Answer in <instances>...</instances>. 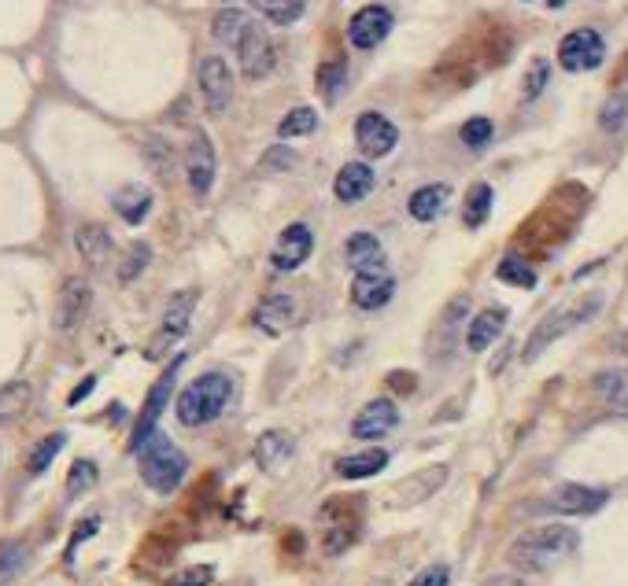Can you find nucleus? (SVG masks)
I'll use <instances>...</instances> for the list:
<instances>
[{
    "label": "nucleus",
    "instance_id": "obj_1",
    "mask_svg": "<svg viewBox=\"0 0 628 586\" xmlns=\"http://www.w3.org/2000/svg\"><path fill=\"white\" fill-rule=\"evenodd\" d=\"M581 546V535L566 524H544L533 527V531L518 535L514 546H510V564L521 572H547L550 564L566 561L569 553H577Z\"/></svg>",
    "mask_w": 628,
    "mask_h": 586
},
{
    "label": "nucleus",
    "instance_id": "obj_2",
    "mask_svg": "<svg viewBox=\"0 0 628 586\" xmlns=\"http://www.w3.org/2000/svg\"><path fill=\"white\" fill-rule=\"evenodd\" d=\"M229 398H234V380L226 373H204L192 380L189 387H181L174 409H178V421L186 428H204L226 414Z\"/></svg>",
    "mask_w": 628,
    "mask_h": 586
},
{
    "label": "nucleus",
    "instance_id": "obj_3",
    "mask_svg": "<svg viewBox=\"0 0 628 586\" xmlns=\"http://www.w3.org/2000/svg\"><path fill=\"white\" fill-rule=\"evenodd\" d=\"M141 480L144 487H152L156 494H174L181 487L189 473V457L170 443L167 435H152L149 443L141 446Z\"/></svg>",
    "mask_w": 628,
    "mask_h": 586
},
{
    "label": "nucleus",
    "instance_id": "obj_4",
    "mask_svg": "<svg viewBox=\"0 0 628 586\" xmlns=\"http://www.w3.org/2000/svg\"><path fill=\"white\" fill-rule=\"evenodd\" d=\"M599 307H603V299L588 296L584 302H577V307H558V310H550V314L540 321L533 332H529V344H525V350H521V358L536 361L550 344H555V339H562L569 328H577L581 321H588Z\"/></svg>",
    "mask_w": 628,
    "mask_h": 586
},
{
    "label": "nucleus",
    "instance_id": "obj_5",
    "mask_svg": "<svg viewBox=\"0 0 628 586\" xmlns=\"http://www.w3.org/2000/svg\"><path fill=\"white\" fill-rule=\"evenodd\" d=\"M197 299H200L197 288H181V291H174V296L167 299L156 336H152L149 350H144V355H149L152 361H159V358L167 355V350L189 332V321H192V310H197Z\"/></svg>",
    "mask_w": 628,
    "mask_h": 586
},
{
    "label": "nucleus",
    "instance_id": "obj_6",
    "mask_svg": "<svg viewBox=\"0 0 628 586\" xmlns=\"http://www.w3.org/2000/svg\"><path fill=\"white\" fill-rule=\"evenodd\" d=\"M603 60H606V41L592 26H581V31L566 34L562 41H558V63H562V71L569 74L595 71Z\"/></svg>",
    "mask_w": 628,
    "mask_h": 586
},
{
    "label": "nucleus",
    "instance_id": "obj_7",
    "mask_svg": "<svg viewBox=\"0 0 628 586\" xmlns=\"http://www.w3.org/2000/svg\"><path fill=\"white\" fill-rule=\"evenodd\" d=\"M181 361L186 358H174L167 369H163V376L152 384L149 391V398H144V409H141V417H138V428H133V435H130V451L138 454L144 443H149L152 435H156V424H159V414H163V406H167V398H170V391H174V380H178V369H181Z\"/></svg>",
    "mask_w": 628,
    "mask_h": 586
},
{
    "label": "nucleus",
    "instance_id": "obj_8",
    "mask_svg": "<svg viewBox=\"0 0 628 586\" xmlns=\"http://www.w3.org/2000/svg\"><path fill=\"white\" fill-rule=\"evenodd\" d=\"M237 60H240V71H245V77H251V82H259V77H266L274 71L277 48L259 23L245 26V34H240V41H237Z\"/></svg>",
    "mask_w": 628,
    "mask_h": 586
},
{
    "label": "nucleus",
    "instance_id": "obj_9",
    "mask_svg": "<svg viewBox=\"0 0 628 586\" xmlns=\"http://www.w3.org/2000/svg\"><path fill=\"white\" fill-rule=\"evenodd\" d=\"M93 307V288L85 277H67L60 296H56V314H52V325L56 332H74L85 321Z\"/></svg>",
    "mask_w": 628,
    "mask_h": 586
},
{
    "label": "nucleus",
    "instance_id": "obj_10",
    "mask_svg": "<svg viewBox=\"0 0 628 586\" xmlns=\"http://www.w3.org/2000/svg\"><path fill=\"white\" fill-rule=\"evenodd\" d=\"M200 96H204L208 111L222 115L234 100V71L222 56H204L200 60Z\"/></svg>",
    "mask_w": 628,
    "mask_h": 586
},
{
    "label": "nucleus",
    "instance_id": "obj_11",
    "mask_svg": "<svg viewBox=\"0 0 628 586\" xmlns=\"http://www.w3.org/2000/svg\"><path fill=\"white\" fill-rule=\"evenodd\" d=\"M355 144H359L366 159H384V155L400 144V130H395L381 111H366L359 115V122H355Z\"/></svg>",
    "mask_w": 628,
    "mask_h": 586
},
{
    "label": "nucleus",
    "instance_id": "obj_12",
    "mask_svg": "<svg viewBox=\"0 0 628 586\" xmlns=\"http://www.w3.org/2000/svg\"><path fill=\"white\" fill-rule=\"evenodd\" d=\"M448 483V465H429V468H422V473H414L407 476V480H400L392 487V494H389V502L395 505V510H411V505H422L425 498H433L440 491V487Z\"/></svg>",
    "mask_w": 628,
    "mask_h": 586
},
{
    "label": "nucleus",
    "instance_id": "obj_13",
    "mask_svg": "<svg viewBox=\"0 0 628 586\" xmlns=\"http://www.w3.org/2000/svg\"><path fill=\"white\" fill-rule=\"evenodd\" d=\"M392 34V12L384 4H366L347 23V41L355 48H377Z\"/></svg>",
    "mask_w": 628,
    "mask_h": 586
},
{
    "label": "nucleus",
    "instance_id": "obj_14",
    "mask_svg": "<svg viewBox=\"0 0 628 586\" xmlns=\"http://www.w3.org/2000/svg\"><path fill=\"white\" fill-rule=\"evenodd\" d=\"M186 178L197 195H208L211 184H215V144H211V136L204 130L192 133L186 148Z\"/></svg>",
    "mask_w": 628,
    "mask_h": 586
},
{
    "label": "nucleus",
    "instance_id": "obj_15",
    "mask_svg": "<svg viewBox=\"0 0 628 586\" xmlns=\"http://www.w3.org/2000/svg\"><path fill=\"white\" fill-rule=\"evenodd\" d=\"M606 494L603 487H584V483H562L555 487L547 498V505L555 513H566V516H592L606 505Z\"/></svg>",
    "mask_w": 628,
    "mask_h": 586
},
{
    "label": "nucleus",
    "instance_id": "obj_16",
    "mask_svg": "<svg viewBox=\"0 0 628 586\" xmlns=\"http://www.w3.org/2000/svg\"><path fill=\"white\" fill-rule=\"evenodd\" d=\"M296 321H299L296 299L285 296V291H274V296H266L256 307V314H251V325L263 332V336H285V332L293 328Z\"/></svg>",
    "mask_w": 628,
    "mask_h": 586
},
{
    "label": "nucleus",
    "instance_id": "obj_17",
    "mask_svg": "<svg viewBox=\"0 0 628 586\" xmlns=\"http://www.w3.org/2000/svg\"><path fill=\"white\" fill-rule=\"evenodd\" d=\"M395 424H400V409H395L392 398H374V403H366L359 414H355L352 435L374 443V439H384L389 432H395Z\"/></svg>",
    "mask_w": 628,
    "mask_h": 586
},
{
    "label": "nucleus",
    "instance_id": "obj_18",
    "mask_svg": "<svg viewBox=\"0 0 628 586\" xmlns=\"http://www.w3.org/2000/svg\"><path fill=\"white\" fill-rule=\"evenodd\" d=\"M315 251V232L304 226V222H296V226H288L282 237H277V248L274 255H270V262H274L277 270H299L307 259H311Z\"/></svg>",
    "mask_w": 628,
    "mask_h": 586
},
{
    "label": "nucleus",
    "instance_id": "obj_19",
    "mask_svg": "<svg viewBox=\"0 0 628 586\" xmlns=\"http://www.w3.org/2000/svg\"><path fill=\"white\" fill-rule=\"evenodd\" d=\"M395 296V280L392 273H355L352 280V302L359 310H381L384 302Z\"/></svg>",
    "mask_w": 628,
    "mask_h": 586
},
{
    "label": "nucleus",
    "instance_id": "obj_20",
    "mask_svg": "<svg viewBox=\"0 0 628 586\" xmlns=\"http://www.w3.org/2000/svg\"><path fill=\"white\" fill-rule=\"evenodd\" d=\"M74 248H79V255L90 270H104L111 259V251H115V240L104 226L85 222V226H79V232H74Z\"/></svg>",
    "mask_w": 628,
    "mask_h": 586
},
{
    "label": "nucleus",
    "instance_id": "obj_21",
    "mask_svg": "<svg viewBox=\"0 0 628 586\" xmlns=\"http://www.w3.org/2000/svg\"><path fill=\"white\" fill-rule=\"evenodd\" d=\"M374 166L370 163H344L333 178V195L341 203H359L374 192Z\"/></svg>",
    "mask_w": 628,
    "mask_h": 586
},
{
    "label": "nucleus",
    "instance_id": "obj_22",
    "mask_svg": "<svg viewBox=\"0 0 628 586\" xmlns=\"http://www.w3.org/2000/svg\"><path fill=\"white\" fill-rule=\"evenodd\" d=\"M344 262L355 273H381L384 270V248L374 232H355L344 243Z\"/></svg>",
    "mask_w": 628,
    "mask_h": 586
},
{
    "label": "nucleus",
    "instance_id": "obj_23",
    "mask_svg": "<svg viewBox=\"0 0 628 586\" xmlns=\"http://www.w3.org/2000/svg\"><path fill=\"white\" fill-rule=\"evenodd\" d=\"M293 435L282 432V428H270V432L259 435L256 443V465L263 468V473H277V468H285L293 462Z\"/></svg>",
    "mask_w": 628,
    "mask_h": 586
},
{
    "label": "nucleus",
    "instance_id": "obj_24",
    "mask_svg": "<svg viewBox=\"0 0 628 586\" xmlns=\"http://www.w3.org/2000/svg\"><path fill=\"white\" fill-rule=\"evenodd\" d=\"M507 307H488V310H481L477 318H473V325L466 332V347L473 350V355H481V350H488L496 339L502 336V328H507Z\"/></svg>",
    "mask_w": 628,
    "mask_h": 586
},
{
    "label": "nucleus",
    "instance_id": "obj_25",
    "mask_svg": "<svg viewBox=\"0 0 628 586\" xmlns=\"http://www.w3.org/2000/svg\"><path fill=\"white\" fill-rule=\"evenodd\" d=\"M152 203L156 200H152V192L144 189V184H122V189L111 195V207L126 226H141V222L149 218Z\"/></svg>",
    "mask_w": 628,
    "mask_h": 586
},
{
    "label": "nucleus",
    "instance_id": "obj_26",
    "mask_svg": "<svg viewBox=\"0 0 628 586\" xmlns=\"http://www.w3.org/2000/svg\"><path fill=\"white\" fill-rule=\"evenodd\" d=\"M384 465H389V454L374 446V451L341 457V462H336V476H341V480H370V476L384 473Z\"/></svg>",
    "mask_w": 628,
    "mask_h": 586
},
{
    "label": "nucleus",
    "instance_id": "obj_27",
    "mask_svg": "<svg viewBox=\"0 0 628 586\" xmlns=\"http://www.w3.org/2000/svg\"><path fill=\"white\" fill-rule=\"evenodd\" d=\"M448 195H451L448 184H422V189L407 200L411 218H414V222H433V218H437V214L443 211Z\"/></svg>",
    "mask_w": 628,
    "mask_h": 586
},
{
    "label": "nucleus",
    "instance_id": "obj_28",
    "mask_svg": "<svg viewBox=\"0 0 628 586\" xmlns=\"http://www.w3.org/2000/svg\"><path fill=\"white\" fill-rule=\"evenodd\" d=\"M592 387L606 406L628 409V369H603L592 376Z\"/></svg>",
    "mask_w": 628,
    "mask_h": 586
},
{
    "label": "nucleus",
    "instance_id": "obj_29",
    "mask_svg": "<svg viewBox=\"0 0 628 586\" xmlns=\"http://www.w3.org/2000/svg\"><path fill=\"white\" fill-rule=\"evenodd\" d=\"M31 398H34V387L26 384V380H12V384L0 387V424L19 421V417L31 409Z\"/></svg>",
    "mask_w": 628,
    "mask_h": 586
},
{
    "label": "nucleus",
    "instance_id": "obj_30",
    "mask_svg": "<svg viewBox=\"0 0 628 586\" xmlns=\"http://www.w3.org/2000/svg\"><path fill=\"white\" fill-rule=\"evenodd\" d=\"M491 203H496V192H491V184L477 181L466 192V203H462V222H466L470 229H481L488 222V214H491Z\"/></svg>",
    "mask_w": 628,
    "mask_h": 586
},
{
    "label": "nucleus",
    "instance_id": "obj_31",
    "mask_svg": "<svg viewBox=\"0 0 628 586\" xmlns=\"http://www.w3.org/2000/svg\"><path fill=\"white\" fill-rule=\"evenodd\" d=\"M245 26H248V15L240 12V8H222V12L211 19V37H215L218 45H234L237 48Z\"/></svg>",
    "mask_w": 628,
    "mask_h": 586
},
{
    "label": "nucleus",
    "instance_id": "obj_32",
    "mask_svg": "<svg viewBox=\"0 0 628 586\" xmlns=\"http://www.w3.org/2000/svg\"><path fill=\"white\" fill-rule=\"evenodd\" d=\"M251 4H256L259 15H266L270 23H277V26H293L307 8L304 0H251Z\"/></svg>",
    "mask_w": 628,
    "mask_h": 586
},
{
    "label": "nucleus",
    "instance_id": "obj_33",
    "mask_svg": "<svg viewBox=\"0 0 628 586\" xmlns=\"http://www.w3.org/2000/svg\"><path fill=\"white\" fill-rule=\"evenodd\" d=\"M318 130V115L315 107H293V111L285 115L282 122H277V136L282 141H293V136H307Z\"/></svg>",
    "mask_w": 628,
    "mask_h": 586
},
{
    "label": "nucleus",
    "instance_id": "obj_34",
    "mask_svg": "<svg viewBox=\"0 0 628 586\" xmlns=\"http://www.w3.org/2000/svg\"><path fill=\"white\" fill-rule=\"evenodd\" d=\"M63 446H67V435H63V432H56V435H45L42 443L34 446L31 462H26V473H31V476H42L45 468L56 462V454H60Z\"/></svg>",
    "mask_w": 628,
    "mask_h": 586
},
{
    "label": "nucleus",
    "instance_id": "obj_35",
    "mask_svg": "<svg viewBox=\"0 0 628 586\" xmlns=\"http://www.w3.org/2000/svg\"><path fill=\"white\" fill-rule=\"evenodd\" d=\"M496 277L502 280V285H514V288H536V270L529 266V262L514 259V255L499 262Z\"/></svg>",
    "mask_w": 628,
    "mask_h": 586
},
{
    "label": "nucleus",
    "instance_id": "obj_36",
    "mask_svg": "<svg viewBox=\"0 0 628 586\" xmlns=\"http://www.w3.org/2000/svg\"><path fill=\"white\" fill-rule=\"evenodd\" d=\"M144 159H149L152 170L159 174V178H170V170H174V148L163 136H149L144 141Z\"/></svg>",
    "mask_w": 628,
    "mask_h": 586
},
{
    "label": "nucleus",
    "instance_id": "obj_37",
    "mask_svg": "<svg viewBox=\"0 0 628 586\" xmlns=\"http://www.w3.org/2000/svg\"><path fill=\"white\" fill-rule=\"evenodd\" d=\"M347 82V63L344 60H330L318 67V89H322L325 100H336V93H341V85Z\"/></svg>",
    "mask_w": 628,
    "mask_h": 586
},
{
    "label": "nucleus",
    "instance_id": "obj_38",
    "mask_svg": "<svg viewBox=\"0 0 628 586\" xmlns=\"http://www.w3.org/2000/svg\"><path fill=\"white\" fill-rule=\"evenodd\" d=\"M149 262H152V248H149V243H133V248L126 251L122 266H119V280H122V285H133Z\"/></svg>",
    "mask_w": 628,
    "mask_h": 586
},
{
    "label": "nucleus",
    "instance_id": "obj_39",
    "mask_svg": "<svg viewBox=\"0 0 628 586\" xmlns=\"http://www.w3.org/2000/svg\"><path fill=\"white\" fill-rule=\"evenodd\" d=\"M96 476H100V468H96L90 457L74 462V465H71V476H67V494H71V498L85 494V491H90V487L96 483Z\"/></svg>",
    "mask_w": 628,
    "mask_h": 586
},
{
    "label": "nucleus",
    "instance_id": "obj_40",
    "mask_svg": "<svg viewBox=\"0 0 628 586\" xmlns=\"http://www.w3.org/2000/svg\"><path fill=\"white\" fill-rule=\"evenodd\" d=\"M625 119H628V96L617 93L603 104V111H599V125H603L606 133H617L625 125Z\"/></svg>",
    "mask_w": 628,
    "mask_h": 586
},
{
    "label": "nucleus",
    "instance_id": "obj_41",
    "mask_svg": "<svg viewBox=\"0 0 628 586\" xmlns=\"http://www.w3.org/2000/svg\"><path fill=\"white\" fill-rule=\"evenodd\" d=\"M491 133H496V125H491V119H485V115L462 122V144H466V148H485L491 141Z\"/></svg>",
    "mask_w": 628,
    "mask_h": 586
},
{
    "label": "nucleus",
    "instance_id": "obj_42",
    "mask_svg": "<svg viewBox=\"0 0 628 586\" xmlns=\"http://www.w3.org/2000/svg\"><path fill=\"white\" fill-rule=\"evenodd\" d=\"M355 535H359V524H347V527L341 524V527H333V531H330V535H325V539H322V550L330 553V557L344 553L347 546L355 542Z\"/></svg>",
    "mask_w": 628,
    "mask_h": 586
},
{
    "label": "nucleus",
    "instance_id": "obj_43",
    "mask_svg": "<svg viewBox=\"0 0 628 586\" xmlns=\"http://www.w3.org/2000/svg\"><path fill=\"white\" fill-rule=\"evenodd\" d=\"M211 579H215V569H211V564H197V569L170 575L167 586H208Z\"/></svg>",
    "mask_w": 628,
    "mask_h": 586
},
{
    "label": "nucleus",
    "instance_id": "obj_44",
    "mask_svg": "<svg viewBox=\"0 0 628 586\" xmlns=\"http://www.w3.org/2000/svg\"><path fill=\"white\" fill-rule=\"evenodd\" d=\"M547 74H550L547 60H533V67H529V74H525V100H536V96L544 93Z\"/></svg>",
    "mask_w": 628,
    "mask_h": 586
},
{
    "label": "nucleus",
    "instance_id": "obj_45",
    "mask_svg": "<svg viewBox=\"0 0 628 586\" xmlns=\"http://www.w3.org/2000/svg\"><path fill=\"white\" fill-rule=\"evenodd\" d=\"M296 166V152L285 148V144H277V148H270L263 155V170H293Z\"/></svg>",
    "mask_w": 628,
    "mask_h": 586
},
{
    "label": "nucleus",
    "instance_id": "obj_46",
    "mask_svg": "<svg viewBox=\"0 0 628 586\" xmlns=\"http://www.w3.org/2000/svg\"><path fill=\"white\" fill-rule=\"evenodd\" d=\"M23 557H26L23 546H4V550H0V583L12 579L19 572V564H23Z\"/></svg>",
    "mask_w": 628,
    "mask_h": 586
},
{
    "label": "nucleus",
    "instance_id": "obj_47",
    "mask_svg": "<svg viewBox=\"0 0 628 586\" xmlns=\"http://www.w3.org/2000/svg\"><path fill=\"white\" fill-rule=\"evenodd\" d=\"M451 583V572H448V564H433V569H425L418 572L407 586H448Z\"/></svg>",
    "mask_w": 628,
    "mask_h": 586
},
{
    "label": "nucleus",
    "instance_id": "obj_48",
    "mask_svg": "<svg viewBox=\"0 0 628 586\" xmlns=\"http://www.w3.org/2000/svg\"><path fill=\"white\" fill-rule=\"evenodd\" d=\"M93 387H96V376H85V380H82V384L71 391V398H67V403H71V406H79V403H82V398H85V395H90V391H93Z\"/></svg>",
    "mask_w": 628,
    "mask_h": 586
},
{
    "label": "nucleus",
    "instance_id": "obj_49",
    "mask_svg": "<svg viewBox=\"0 0 628 586\" xmlns=\"http://www.w3.org/2000/svg\"><path fill=\"white\" fill-rule=\"evenodd\" d=\"M96 527H100V521H96V516H93V521H85L82 527H74V539H71V550H74V546H79L82 539H90V535L96 531Z\"/></svg>",
    "mask_w": 628,
    "mask_h": 586
},
{
    "label": "nucleus",
    "instance_id": "obj_50",
    "mask_svg": "<svg viewBox=\"0 0 628 586\" xmlns=\"http://www.w3.org/2000/svg\"><path fill=\"white\" fill-rule=\"evenodd\" d=\"M485 586H525V579H518V575H496V579H488Z\"/></svg>",
    "mask_w": 628,
    "mask_h": 586
},
{
    "label": "nucleus",
    "instance_id": "obj_51",
    "mask_svg": "<svg viewBox=\"0 0 628 586\" xmlns=\"http://www.w3.org/2000/svg\"><path fill=\"white\" fill-rule=\"evenodd\" d=\"M617 350H621V355H628V332H621V336H617Z\"/></svg>",
    "mask_w": 628,
    "mask_h": 586
},
{
    "label": "nucleus",
    "instance_id": "obj_52",
    "mask_svg": "<svg viewBox=\"0 0 628 586\" xmlns=\"http://www.w3.org/2000/svg\"><path fill=\"white\" fill-rule=\"evenodd\" d=\"M569 0H547V8H566Z\"/></svg>",
    "mask_w": 628,
    "mask_h": 586
}]
</instances>
